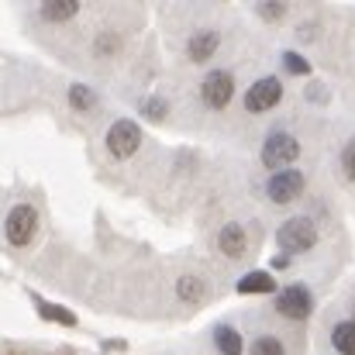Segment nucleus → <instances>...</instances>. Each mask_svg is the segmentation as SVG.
I'll return each instance as SVG.
<instances>
[{"mask_svg":"<svg viewBox=\"0 0 355 355\" xmlns=\"http://www.w3.org/2000/svg\"><path fill=\"white\" fill-rule=\"evenodd\" d=\"M259 14H262V17H269V21H276V17H283V14H286V7H283V3H262V7H259Z\"/></svg>","mask_w":355,"mask_h":355,"instance_id":"21","label":"nucleus"},{"mask_svg":"<svg viewBox=\"0 0 355 355\" xmlns=\"http://www.w3.org/2000/svg\"><path fill=\"white\" fill-rule=\"evenodd\" d=\"M283 66H286V73H293V76H307V73H311L307 59H300L297 52H286V55H283Z\"/></svg>","mask_w":355,"mask_h":355,"instance_id":"19","label":"nucleus"},{"mask_svg":"<svg viewBox=\"0 0 355 355\" xmlns=\"http://www.w3.org/2000/svg\"><path fill=\"white\" fill-rule=\"evenodd\" d=\"M276 241H279L283 252H311V248L318 245V228H314L311 218H290V221L279 228Z\"/></svg>","mask_w":355,"mask_h":355,"instance_id":"2","label":"nucleus"},{"mask_svg":"<svg viewBox=\"0 0 355 355\" xmlns=\"http://www.w3.org/2000/svg\"><path fill=\"white\" fill-rule=\"evenodd\" d=\"M304 187H307V180H304L300 169H283V173H272L269 176L266 193H269L272 204H290V200H297L304 193Z\"/></svg>","mask_w":355,"mask_h":355,"instance_id":"5","label":"nucleus"},{"mask_svg":"<svg viewBox=\"0 0 355 355\" xmlns=\"http://www.w3.org/2000/svg\"><path fill=\"white\" fill-rule=\"evenodd\" d=\"M252 355H286V349H283L276 338L262 335V338H255V342H252Z\"/></svg>","mask_w":355,"mask_h":355,"instance_id":"18","label":"nucleus"},{"mask_svg":"<svg viewBox=\"0 0 355 355\" xmlns=\"http://www.w3.org/2000/svg\"><path fill=\"white\" fill-rule=\"evenodd\" d=\"M342 169H345L349 180H355V138L345 145V152H342Z\"/></svg>","mask_w":355,"mask_h":355,"instance_id":"20","label":"nucleus"},{"mask_svg":"<svg viewBox=\"0 0 355 355\" xmlns=\"http://www.w3.org/2000/svg\"><path fill=\"white\" fill-rule=\"evenodd\" d=\"M218 248L228 259H241L245 255V232H241V225H225L221 235H218Z\"/></svg>","mask_w":355,"mask_h":355,"instance_id":"10","label":"nucleus"},{"mask_svg":"<svg viewBox=\"0 0 355 355\" xmlns=\"http://www.w3.org/2000/svg\"><path fill=\"white\" fill-rule=\"evenodd\" d=\"M69 101H73L76 111H90V107H94V94H90L83 83H73V87H69Z\"/></svg>","mask_w":355,"mask_h":355,"instance_id":"17","label":"nucleus"},{"mask_svg":"<svg viewBox=\"0 0 355 355\" xmlns=\"http://www.w3.org/2000/svg\"><path fill=\"white\" fill-rule=\"evenodd\" d=\"M311 293L304 290V286H286V290H279V297H276V311L283 314V318H290V321H307L311 318Z\"/></svg>","mask_w":355,"mask_h":355,"instance_id":"8","label":"nucleus"},{"mask_svg":"<svg viewBox=\"0 0 355 355\" xmlns=\"http://www.w3.org/2000/svg\"><path fill=\"white\" fill-rule=\"evenodd\" d=\"M176 293H180V300L197 304V300H204V297H207V286H204V279H200V276H180Z\"/></svg>","mask_w":355,"mask_h":355,"instance_id":"13","label":"nucleus"},{"mask_svg":"<svg viewBox=\"0 0 355 355\" xmlns=\"http://www.w3.org/2000/svg\"><path fill=\"white\" fill-rule=\"evenodd\" d=\"M145 111H148V118H162V114H166V104H162V101H148Z\"/></svg>","mask_w":355,"mask_h":355,"instance_id":"22","label":"nucleus"},{"mask_svg":"<svg viewBox=\"0 0 355 355\" xmlns=\"http://www.w3.org/2000/svg\"><path fill=\"white\" fill-rule=\"evenodd\" d=\"M331 342H335V349H338L342 355H355V321H342V324H335Z\"/></svg>","mask_w":355,"mask_h":355,"instance_id":"14","label":"nucleus"},{"mask_svg":"<svg viewBox=\"0 0 355 355\" xmlns=\"http://www.w3.org/2000/svg\"><path fill=\"white\" fill-rule=\"evenodd\" d=\"M297 155H300V141L293 135H286V131H272L266 138V145H262V162L269 169H276V173H283Z\"/></svg>","mask_w":355,"mask_h":355,"instance_id":"1","label":"nucleus"},{"mask_svg":"<svg viewBox=\"0 0 355 355\" xmlns=\"http://www.w3.org/2000/svg\"><path fill=\"white\" fill-rule=\"evenodd\" d=\"M200 94H204V104H207V107L225 111V107L232 104V97H235V76H232L228 69H214V73L204 76Z\"/></svg>","mask_w":355,"mask_h":355,"instance_id":"4","label":"nucleus"},{"mask_svg":"<svg viewBox=\"0 0 355 355\" xmlns=\"http://www.w3.org/2000/svg\"><path fill=\"white\" fill-rule=\"evenodd\" d=\"M38 314L49 318V321H59V324H76V314H69V311H62L55 304H45V300H38Z\"/></svg>","mask_w":355,"mask_h":355,"instance_id":"16","label":"nucleus"},{"mask_svg":"<svg viewBox=\"0 0 355 355\" xmlns=\"http://www.w3.org/2000/svg\"><path fill=\"white\" fill-rule=\"evenodd\" d=\"M214 342H218V352L221 355H241V338H238L235 328H218Z\"/></svg>","mask_w":355,"mask_h":355,"instance_id":"15","label":"nucleus"},{"mask_svg":"<svg viewBox=\"0 0 355 355\" xmlns=\"http://www.w3.org/2000/svg\"><path fill=\"white\" fill-rule=\"evenodd\" d=\"M276 290V279H269V272H245L238 279V293H272Z\"/></svg>","mask_w":355,"mask_h":355,"instance_id":"11","label":"nucleus"},{"mask_svg":"<svg viewBox=\"0 0 355 355\" xmlns=\"http://www.w3.org/2000/svg\"><path fill=\"white\" fill-rule=\"evenodd\" d=\"M218 45H221V35L211 31V28H204V31H197V35L187 42V55H190L193 62H207V59L214 55Z\"/></svg>","mask_w":355,"mask_h":355,"instance_id":"9","label":"nucleus"},{"mask_svg":"<svg viewBox=\"0 0 355 355\" xmlns=\"http://www.w3.org/2000/svg\"><path fill=\"white\" fill-rule=\"evenodd\" d=\"M279 101H283V87H279V80H276V76H266V80H259V83L245 94V111L262 114V111L276 107Z\"/></svg>","mask_w":355,"mask_h":355,"instance_id":"7","label":"nucleus"},{"mask_svg":"<svg viewBox=\"0 0 355 355\" xmlns=\"http://www.w3.org/2000/svg\"><path fill=\"white\" fill-rule=\"evenodd\" d=\"M138 145H141V128L135 121H114L107 128V148H111V155L128 159V155L138 152Z\"/></svg>","mask_w":355,"mask_h":355,"instance_id":"6","label":"nucleus"},{"mask_svg":"<svg viewBox=\"0 0 355 355\" xmlns=\"http://www.w3.org/2000/svg\"><path fill=\"white\" fill-rule=\"evenodd\" d=\"M3 232H7V241L17 245V248L31 245V238L38 232V214H35V207H28V204L10 207V214H7V221H3Z\"/></svg>","mask_w":355,"mask_h":355,"instance_id":"3","label":"nucleus"},{"mask_svg":"<svg viewBox=\"0 0 355 355\" xmlns=\"http://www.w3.org/2000/svg\"><path fill=\"white\" fill-rule=\"evenodd\" d=\"M76 10H80L76 0H49V3H42V17L45 21H55V24L59 21H69Z\"/></svg>","mask_w":355,"mask_h":355,"instance_id":"12","label":"nucleus"}]
</instances>
